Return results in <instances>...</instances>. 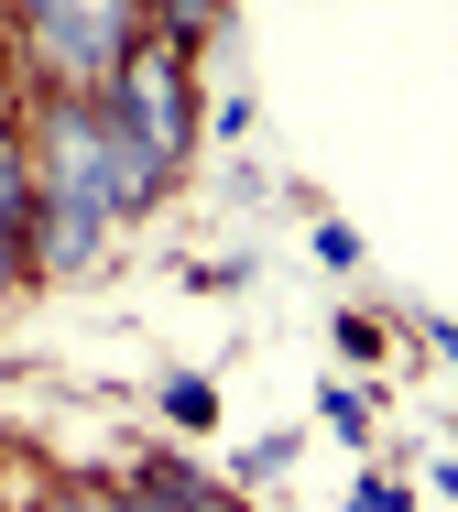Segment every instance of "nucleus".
<instances>
[{"mask_svg": "<svg viewBox=\"0 0 458 512\" xmlns=\"http://www.w3.org/2000/svg\"><path fill=\"white\" fill-rule=\"evenodd\" d=\"M164 414H175V425H208L219 393H208V382H164Z\"/></svg>", "mask_w": 458, "mask_h": 512, "instance_id": "nucleus-5", "label": "nucleus"}, {"mask_svg": "<svg viewBox=\"0 0 458 512\" xmlns=\"http://www.w3.org/2000/svg\"><path fill=\"white\" fill-rule=\"evenodd\" d=\"M11 77H22V66H11V33H0V109H11Z\"/></svg>", "mask_w": 458, "mask_h": 512, "instance_id": "nucleus-8", "label": "nucleus"}, {"mask_svg": "<svg viewBox=\"0 0 458 512\" xmlns=\"http://www.w3.org/2000/svg\"><path fill=\"white\" fill-rule=\"evenodd\" d=\"M22 273H33V262H22V240H11V229H0V295H11V284H22Z\"/></svg>", "mask_w": 458, "mask_h": 512, "instance_id": "nucleus-6", "label": "nucleus"}, {"mask_svg": "<svg viewBox=\"0 0 458 512\" xmlns=\"http://www.w3.org/2000/svg\"><path fill=\"white\" fill-rule=\"evenodd\" d=\"M142 22H153V44L197 55V44H208V33L229 22V0H142Z\"/></svg>", "mask_w": 458, "mask_h": 512, "instance_id": "nucleus-3", "label": "nucleus"}, {"mask_svg": "<svg viewBox=\"0 0 458 512\" xmlns=\"http://www.w3.org/2000/svg\"><path fill=\"white\" fill-rule=\"evenodd\" d=\"M197 512H240V502H219V491H208V502H197Z\"/></svg>", "mask_w": 458, "mask_h": 512, "instance_id": "nucleus-9", "label": "nucleus"}, {"mask_svg": "<svg viewBox=\"0 0 458 512\" xmlns=\"http://www.w3.org/2000/svg\"><path fill=\"white\" fill-rule=\"evenodd\" d=\"M0 33H11V66L33 88H88L99 99L153 22H142V0H0Z\"/></svg>", "mask_w": 458, "mask_h": 512, "instance_id": "nucleus-1", "label": "nucleus"}, {"mask_svg": "<svg viewBox=\"0 0 458 512\" xmlns=\"http://www.w3.org/2000/svg\"><path fill=\"white\" fill-rule=\"evenodd\" d=\"M0 512H33V491H22V480H11V469H0Z\"/></svg>", "mask_w": 458, "mask_h": 512, "instance_id": "nucleus-7", "label": "nucleus"}, {"mask_svg": "<svg viewBox=\"0 0 458 512\" xmlns=\"http://www.w3.org/2000/svg\"><path fill=\"white\" fill-rule=\"evenodd\" d=\"M99 99H110V120L153 153V164H164V175L186 164V142H197V55H175V44H153V33H142V44H131V66H120Z\"/></svg>", "mask_w": 458, "mask_h": 512, "instance_id": "nucleus-2", "label": "nucleus"}, {"mask_svg": "<svg viewBox=\"0 0 458 512\" xmlns=\"http://www.w3.org/2000/svg\"><path fill=\"white\" fill-rule=\"evenodd\" d=\"M33 512H131V491H33Z\"/></svg>", "mask_w": 458, "mask_h": 512, "instance_id": "nucleus-4", "label": "nucleus"}]
</instances>
